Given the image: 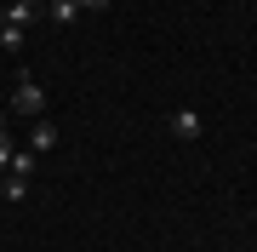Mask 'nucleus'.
<instances>
[{
  "instance_id": "1",
  "label": "nucleus",
  "mask_w": 257,
  "mask_h": 252,
  "mask_svg": "<svg viewBox=\"0 0 257 252\" xmlns=\"http://www.w3.org/2000/svg\"><path fill=\"white\" fill-rule=\"evenodd\" d=\"M40 12H46V0H12L6 18H0V46L18 52V46H23V35H29V23H35Z\"/></svg>"
},
{
  "instance_id": "2",
  "label": "nucleus",
  "mask_w": 257,
  "mask_h": 252,
  "mask_svg": "<svg viewBox=\"0 0 257 252\" xmlns=\"http://www.w3.org/2000/svg\"><path fill=\"white\" fill-rule=\"evenodd\" d=\"M12 109L29 115V121H40V109H46V98H40V80L29 75V69H18V86H12Z\"/></svg>"
},
{
  "instance_id": "3",
  "label": "nucleus",
  "mask_w": 257,
  "mask_h": 252,
  "mask_svg": "<svg viewBox=\"0 0 257 252\" xmlns=\"http://www.w3.org/2000/svg\"><path fill=\"white\" fill-rule=\"evenodd\" d=\"M200 132H206V121H200V115H194V109H177V115H172V138L194 143V138H200Z\"/></svg>"
},
{
  "instance_id": "4",
  "label": "nucleus",
  "mask_w": 257,
  "mask_h": 252,
  "mask_svg": "<svg viewBox=\"0 0 257 252\" xmlns=\"http://www.w3.org/2000/svg\"><path fill=\"white\" fill-rule=\"evenodd\" d=\"M52 143H57V126L46 121V115H40V121H35V132H29V149H35V155H46Z\"/></svg>"
},
{
  "instance_id": "5",
  "label": "nucleus",
  "mask_w": 257,
  "mask_h": 252,
  "mask_svg": "<svg viewBox=\"0 0 257 252\" xmlns=\"http://www.w3.org/2000/svg\"><path fill=\"white\" fill-rule=\"evenodd\" d=\"M46 18H52L57 29H69L74 18H80V0H46Z\"/></svg>"
},
{
  "instance_id": "6",
  "label": "nucleus",
  "mask_w": 257,
  "mask_h": 252,
  "mask_svg": "<svg viewBox=\"0 0 257 252\" xmlns=\"http://www.w3.org/2000/svg\"><path fill=\"white\" fill-rule=\"evenodd\" d=\"M29 172H35V149H29V143H23V149L12 155V166H6V178H29Z\"/></svg>"
},
{
  "instance_id": "7",
  "label": "nucleus",
  "mask_w": 257,
  "mask_h": 252,
  "mask_svg": "<svg viewBox=\"0 0 257 252\" xmlns=\"http://www.w3.org/2000/svg\"><path fill=\"white\" fill-rule=\"evenodd\" d=\"M12 155H18V143H12V132H6V126H0V172H6V166H12Z\"/></svg>"
},
{
  "instance_id": "8",
  "label": "nucleus",
  "mask_w": 257,
  "mask_h": 252,
  "mask_svg": "<svg viewBox=\"0 0 257 252\" xmlns=\"http://www.w3.org/2000/svg\"><path fill=\"white\" fill-rule=\"evenodd\" d=\"M29 195V178H6V201H23Z\"/></svg>"
},
{
  "instance_id": "9",
  "label": "nucleus",
  "mask_w": 257,
  "mask_h": 252,
  "mask_svg": "<svg viewBox=\"0 0 257 252\" xmlns=\"http://www.w3.org/2000/svg\"><path fill=\"white\" fill-rule=\"evenodd\" d=\"M103 6H114V0H80V12H103Z\"/></svg>"
},
{
  "instance_id": "10",
  "label": "nucleus",
  "mask_w": 257,
  "mask_h": 252,
  "mask_svg": "<svg viewBox=\"0 0 257 252\" xmlns=\"http://www.w3.org/2000/svg\"><path fill=\"white\" fill-rule=\"evenodd\" d=\"M0 126H6V109H0Z\"/></svg>"
}]
</instances>
